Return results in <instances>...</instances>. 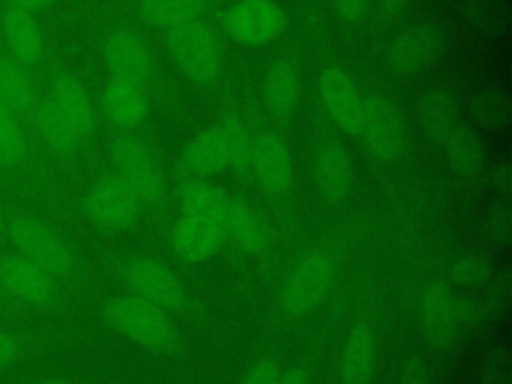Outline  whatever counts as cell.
<instances>
[{
	"label": "cell",
	"mask_w": 512,
	"mask_h": 384,
	"mask_svg": "<svg viewBox=\"0 0 512 384\" xmlns=\"http://www.w3.org/2000/svg\"><path fill=\"white\" fill-rule=\"evenodd\" d=\"M14 252L44 268L56 280L72 278L76 272V258L70 244L46 220L28 214L12 212L6 216V228Z\"/></svg>",
	"instance_id": "1"
},
{
	"label": "cell",
	"mask_w": 512,
	"mask_h": 384,
	"mask_svg": "<svg viewBox=\"0 0 512 384\" xmlns=\"http://www.w3.org/2000/svg\"><path fill=\"white\" fill-rule=\"evenodd\" d=\"M102 318L110 328L148 350L160 354H174L180 350V334L164 310L134 294L106 300L102 304Z\"/></svg>",
	"instance_id": "2"
},
{
	"label": "cell",
	"mask_w": 512,
	"mask_h": 384,
	"mask_svg": "<svg viewBox=\"0 0 512 384\" xmlns=\"http://www.w3.org/2000/svg\"><path fill=\"white\" fill-rule=\"evenodd\" d=\"M166 46L178 70L194 84H212L222 68L218 38L198 18L166 28Z\"/></svg>",
	"instance_id": "3"
},
{
	"label": "cell",
	"mask_w": 512,
	"mask_h": 384,
	"mask_svg": "<svg viewBox=\"0 0 512 384\" xmlns=\"http://www.w3.org/2000/svg\"><path fill=\"white\" fill-rule=\"evenodd\" d=\"M336 276V262L324 248L308 250L288 272L282 292L280 306L290 318H298L314 310L326 292L330 290Z\"/></svg>",
	"instance_id": "4"
},
{
	"label": "cell",
	"mask_w": 512,
	"mask_h": 384,
	"mask_svg": "<svg viewBox=\"0 0 512 384\" xmlns=\"http://www.w3.org/2000/svg\"><path fill=\"white\" fill-rule=\"evenodd\" d=\"M144 202L132 186L116 172L102 174L86 192L82 208L86 218L104 230H128L140 214Z\"/></svg>",
	"instance_id": "5"
},
{
	"label": "cell",
	"mask_w": 512,
	"mask_h": 384,
	"mask_svg": "<svg viewBox=\"0 0 512 384\" xmlns=\"http://www.w3.org/2000/svg\"><path fill=\"white\" fill-rule=\"evenodd\" d=\"M114 172L122 176L144 204H156L166 194V182L152 150L134 134H118L110 142Z\"/></svg>",
	"instance_id": "6"
},
{
	"label": "cell",
	"mask_w": 512,
	"mask_h": 384,
	"mask_svg": "<svg viewBox=\"0 0 512 384\" xmlns=\"http://www.w3.org/2000/svg\"><path fill=\"white\" fill-rule=\"evenodd\" d=\"M0 178L26 190H38L42 174L38 168L34 146L28 138L24 122L18 120L0 102Z\"/></svg>",
	"instance_id": "7"
},
{
	"label": "cell",
	"mask_w": 512,
	"mask_h": 384,
	"mask_svg": "<svg viewBox=\"0 0 512 384\" xmlns=\"http://www.w3.org/2000/svg\"><path fill=\"white\" fill-rule=\"evenodd\" d=\"M0 286L12 302L34 308H54L60 298L56 278L18 252L0 256Z\"/></svg>",
	"instance_id": "8"
},
{
	"label": "cell",
	"mask_w": 512,
	"mask_h": 384,
	"mask_svg": "<svg viewBox=\"0 0 512 384\" xmlns=\"http://www.w3.org/2000/svg\"><path fill=\"white\" fill-rule=\"evenodd\" d=\"M358 136H362L366 150L376 160L392 162L402 154L406 146L402 114L390 100L372 94L364 98Z\"/></svg>",
	"instance_id": "9"
},
{
	"label": "cell",
	"mask_w": 512,
	"mask_h": 384,
	"mask_svg": "<svg viewBox=\"0 0 512 384\" xmlns=\"http://www.w3.org/2000/svg\"><path fill=\"white\" fill-rule=\"evenodd\" d=\"M228 36L244 46H264L286 28V14L274 0H238L222 14Z\"/></svg>",
	"instance_id": "10"
},
{
	"label": "cell",
	"mask_w": 512,
	"mask_h": 384,
	"mask_svg": "<svg viewBox=\"0 0 512 384\" xmlns=\"http://www.w3.org/2000/svg\"><path fill=\"white\" fill-rule=\"evenodd\" d=\"M124 280L134 296L160 310L182 308L186 294L176 274L152 256H134L124 264Z\"/></svg>",
	"instance_id": "11"
},
{
	"label": "cell",
	"mask_w": 512,
	"mask_h": 384,
	"mask_svg": "<svg viewBox=\"0 0 512 384\" xmlns=\"http://www.w3.org/2000/svg\"><path fill=\"white\" fill-rule=\"evenodd\" d=\"M318 98L324 112L342 132L358 136L364 96L344 68L332 64L318 74Z\"/></svg>",
	"instance_id": "12"
},
{
	"label": "cell",
	"mask_w": 512,
	"mask_h": 384,
	"mask_svg": "<svg viewBox=\"0 0 512 384\" xmlns=\"http://www.w3.org/2000/svg\"><path fill=\"white\" fill-rule=\"evenodd\" d=\"M444 50V36L432 24H416L402 30L388 46V66L402 76L416 74L438 60Z\"/></svg>",
	"instance_id": "13"
},
{
	"label": "cell",
	"mask_w": 512,
	"mask_h": 384,
	"mask_svg": "<svg viewBox=\"0 0 512 384\" xmlns=\"http://www.w3.org/2000/svg\"><path fill=\"white\" fill-rule=\"evenodd\" d=\"M104 62L110 76L144 86L152 78L154 62L148 44L130 28L112 30L104 40Z\"/></svg>",
	"instance_id": "14"
},
{
	"label": "cell",
	"mask_w": 512,
	"mask_h": 384,
	"mask_svg": "<svg viewBox=\"0 0 512 384\" xmlns=\"http://www.w3.org/2000/svg\"><path fill=\"white\" fill-rule=\"evenodd\" d=\"M252 174L270 196H282L292 186V156L284 138L272 130L254 136Z\"/></svg>",
	"instance_id": "15"
},
{
	"label": "cell",
	"mask_w": 512,
	"mask_h": 384,
	"mask_svg": "<svg viewBox=\"0 0 512 384\" xmlns=\"http://www.w3.org/2000/svg\"><path fill=\"white\" fill-rule=\"evenodd\" d=\"M46 98L68 122L80 142L92 136L96 124L94 104L84 84L72 72H56L50 80V92Z\"/></svg>",
	"instance_id": "16"
},
{
	"label": "cell",
	"mask_w": 512,
	"mask_h": 384,
	"mask_svg": "<svg viewBox=\"0 0 512 384\" xmlns=\"http://www.w3.org/2000/svg\"><path fill=\"white\" fill-rule=\"evenodd\" d=\"M224 240L226 232L222 222L190 214H180L170 234L172 250L180 260L190 264L212 258L222 248Z\"/></svg>",
	"instance_id": "17"
},
{
	"label": "cell",
	"mask_w": 512,
	"mask_h": 384,
	"mask_svg": "<svg viewBox=\"0 0 512 384\" xmlns=\"http://www.w3.org/2000/svg\"><path fill=\"white\" fill-rule=\"evenodd\" d=\"M314 180L320 196L336 204L352 188L354 164L348 150L336 138H322L314 152Z\"/></svg>",
	"instance_id": "18"
},
{
	"label": "cell",
	"mask_w": 512,
	"mask_h": 384,
	"mask_svg": "<svg viewBox=\"0 0 512 384\" xmlns=\"http://www.w3.org/2000/svg\"><path fill=\"white\" fill-rule=\"evenodd\" d=\"M0 36L6 44V54L22 66H32L42 58L44 34L32 12L4 6L0 20Z\"/></svg>",
	"instance_id": "19"
},
{
	"label": "cell",
	"mask_w": 512,
	"mask_h": 384,
	"mask_svg": "<svg viewBox=\"0 0 512 384\" xmlns=\"http://www.w3.org/2000/svg\"><path fill=\"white\" fill-rule=\"evenodd\" d=\"M422 324L428 342L436 350H448L458 332L454 318V298L444 282H432L422 296Z\"/></svg>",
	"instance_id": "20"
},
{
	"label": "cell",
	"mask_w": 512,
	"mask_h": 384,
	"mask_svg": "<svg viewBox=\"0 0 512 384\" xmlns=\"http://www.w3.org/2000/svg\"><path fill=\"white\" fill-rule=\"evenodd\" d=\"M102 110L106 118L118 128H134L144 122L148 114V98L144 86L110 76L102 90Z\"/></svg>",
	"instance_id": "21"
},
{
	"label": "cell",
	"mask_w": 512,
	"mask_h": 384,
	"mask_svg": "<svg viewBox=\"0 0 512 384\" xmlns=\"http://www.w3.org/2000/svg\"><path fill=\"white\" fill-rule=\"evenodd\" d=\"M224 232L246 254H262L270 240L266 220L242 196H230L224 216Z\"/></svg>",
	"instance_id": "22"
},
{
	"label": "cell",
	"mask_w": 512,
	"mask_h": 384,
	"mask_svg": "<svg viewBox=\"0 0 512 384\" xmlns=\"http://www.w3.org/2000/svg\"><path fill=\"white\" fill-rule=\"evenodd\" d=\"M300 94V72L290 56L278 58L266 70L262 82V98L274 118L286 120L296 108Z\"/></svg>",
	"instance_id": "23"
},
{
	"label": "cell",
	"mask_w": 512,
	"mask_h": 384,
	"mask_svg": "<svg viewBox=\"0 0 512 384\" xmlns=\"http://www.w3.org/2000/svg\"><path fill=\"white\" fill-rule=\"evenodd\" d=\"M38 100L40 96L28 68L8 54H0V102L18 120L30 124Z\"/></svg>",
	"instance_id": "24"
},
{
	"label": "cell",
	"mask_w": 512,
	"mask_h": 384,
	"mask_svg": "<svg viewBox=\"0 0 512 384\" xmlns=\"http://www.w3.org/2000/svg\"><path fill=\"white\" fill-rule=\"evenodd\" d=\"M420 124L430 140L442 144L458 126V100L452 90L432 86L422 92L416 104Z\"/></svg>",
	"instance_id": "25"
},
{
	"label": "cell",
	"mask_w": 512,
	"mask_h": 384,
	"mask_svg": "<svg viewBox=\"0 0 512 384\" xmlns=\"http://www.w3.org/2000/svg\"><path fill=\"white\" fill-rule=\"evenodd\" d=\"M30 126L52 154L60 158H70L76 154L80 140L48 98L38 100L30 118Z\"/></svg>",
	"instance_id": "26"
},
{
	"label": "cell",
	"mask_w": 512,
	"mask_h": 384,
	"mask_svg": "<svg viewBox=\"0 0 512 384\" xmlns=\"http://www.w3.org/2000/svg\"><path fill=\"white\" fill-rule=\"evenodd\" d=\"M184 168L194 176H214L228 166L226 146L218 126L198 132L182 152Z\"/></svg>",
	"instance_id": "27"
},
{
	"label": "cell",
	"mask_w": 512,
	"mask_h": 384,
	"mask_svg": "<svg viewBox=\"0 0 512 384\" xmlns=\"http://www.w3.org/2000/svg\"><path fill=\"white\" fill-rule=\"evenodd\" d=\"M180 214L202 216L224 224L230 196L206 178H190L178 190Z\"/></svg>",
	"instance_id": "28"
},
{
	"label": "cell",
	"mask_w": 512,
	"mask_h": 384,
	"mask_svg": "<svg viewBox=\"0 0 512 384\" xmlns=\"http://www.w3.org/2000/svg\"><path fill=\"white\" fill-rule=\"evenodd\" d=\"M374 332L370 324H356L346 340L340 364L342 384H366L374 366Z\"/></svg>",
	"instance_id": "29"
},
{
	"label": "cell",
	"mask_w": 512,
	"mask_h": 384,
	"mask_svg": "<svg viewBox=\"0 0 512 384\" xmlns=\"http://www.w3.org/2000/svg\"><path fill=\"white\" fill-rule=\"evenodd\" d=\"M442 146H444L448 164L456 174L464 178H472L474 174L480 172L486 152H484V142L476 130H472L470 126L458 124L442 142Z\"/></svg>",
	"instance_id": "30"
},
{
	"label": "cell",
	"mask_w": 512,
	"mask_h": 384,
	"mask_svg": "<svg viewBox=\"0 0 512 384\" xmlns=\"http://www.w3.org/2000/svg\"><path fill=\"white\" fill-rule=\"evenodd\" d=\"M464 20L478 34L504 36L510 30V0H466Z\"/></svg>",
	"instance_id": "31"
},
{
	"label": "cell",
	"mask_w": 512,
	"mask_h": 384,
	"mask_svg": "<svg viewBox=\"0 0 512 384\" xmlns=\"http://www.w3.org/2000/svg\"><path fill=\"white\" fill-rule=\"evenodd\" d=\"M220 134L226 146L228 166H232L238 174L248 176L252 172V148L254 136L250 134L244 120L236 114H226L220 124Z\"/></svg>",
	"instance_id": "32"
},
{
	"label": "cell",
	"mask_w": 512,
	"mask_h": 384,
	"mask_svg": "<svg viewBox=\"0 0 512 384\" xmlns=\"http://www.w3.org/2000/svg\"><path fill=\"white\" fill-rule=\"evenodd\" d=\"M206 8V0H140L142 20L152 26L170 28L198 18Z\"/></svg>",
	"instance_id": "33"
},
{
	"label": "cell",
	"mask_w": 512,
	"mask_h": 384,
	"mask_svg": "<svg viewBox=\"0 0 512 384\" xmlns=\"http://www.w3.org/2000/svg\"><path fill=\"white\" fill-rule=\"evenodd\" d=\"M470 114L488 130H504L512 122V100L506 90L484 88L472 96Z\"/></svg>",
	"instance_id": "34"
},
{
	"label": "cell",
	"mask_w": 512,
	"mask_h": 384,
	"mask_svg": "<svg viewBox=\"0 0 512 384\" xmlns=\"http://www.w3.org/2000/svg\"><path fill=\"white\" fill-rule=\"evenodd\" d=\"M510 302H512V270L506 266L492 276L486 288V294L482 300L484 318L488 320L504 318L510 310Z\"/></svg>",
	"instance_id": "35"
},
{
	"label": "cell",
	"mask_w": 512,
	"mask_h": 384,
	"mask_svg": "<svg viewBox=\"0 0 512 384\" xmlns=\"http://www.w3.org/2000/svg\"><path fill=\"white\" fill-rule=\"evenodd\" d=\"M490 272H492L490 260L478 252L460 254L458 258H454L450 266V274L454 282H458L460 286H480L488 280Z\"/></svg>",
	"instance_id": "36"
},
{
	"label": "cell",
	"mask_w": 512,
	"mask_h": 384,
	"mask_svg": "<svg viewBox=\"0 0 512 384\" xmlns=\"http://www.w3.org/2000/svg\"><path fill=\"white\" fill-rule=\"evenodd\" d=\"M478 384H512V356L508 346H494L484 354Z\"/></svg>",
	"instance_id": "37"
},
{
	"label": "cell",
	"mask_w": 512,
	"mask_h": 384,
	"mask_svg": "<svg viewBox=\"0 0 512 384\" xmlns=\"http://www.w3.org/2000/svg\"><path fill=\"white\" fill-rule=\"evenodd\" d=\"M486 230L494 244L506 246L512 240V200L498 198L486 218Z\"/></svg>",
	"instance_id": "38"
},
{
	"label": "cell",
	"mask_w": 512,
	"mask_h": 384,
	"mask_svg": "<svg viewBox=\"0 0 512 384\" xmlns=\"http://www.w3.org/2000/svg\"><path fill=\"white\" fill-rule=\"evenodd\" d=\"M32 348V336L14 332V330H0V370L12 366Z\"/></svg>",
	"instance_id": "39"
},
{
	"label": "cell",
	"mask_w": 512,
	"mask_h": 384,
	"mask_svg": "<svg viewBox=\"0 0 512 384\" xmlns=\"http://www.w3.org/2000/svg\"><path fill=\"white\" fill-rule=\"evenodd\" d=\"M454 318L458 326L470 328L476 326L480 322V318H484V310H482V302L474 296H460L454 300Z\"/></svg>",
	"instance_id": "40"
},
{
	"label": "cell",
	"mask_w": 512,
	"mask_h": 384,
	"mask_svg": "<svg viewBox=\"0 0 512 384\" xmlns=\"http://www.w3.org/2000/svg\"><path fill=\"white\" fill-rule=\"evenodd\" d=\"M278 378H280V370H278L276 358L264 356L248 370L242 384H278Z\"/></svg>",
	"instance_id": "41"
},
{
	"label": "cell",
	"mask_w": 512,
	"mask_h": 384,
	"mask_svg": "<svg viewBox=\"0 0 512 384\" xmlns=\"http://www.w3.org/2000/svg\"><path fill=\"white\" fill-rule=\"evenodd\" d=\"M490 184L500 198L512 196V164L510 160H500L490 170Z\"/></svg>",
	"instance_id": "42"
},
{
	"label": "cell",
	"mask_w": 512,
	"mask_h": 384,
	"mask_svg": "<svg viewBox=\"0 0 512 384\" xmlns=\"http://www.w3.org/2000/svg\"><path fill=\"white\" fill-rule=\"evenodd\" d=\"M400 384H430L428 382V372L420 356L410 354L402 362V372H400Z\"/></svg>",
	"instance_id": "43"
},
{
	"label": "cell",
	"mask_w": 512,
	"mask_h": 384,
	"mask_svg": "<svg viewBox=\"0 0 512 384\" xmlns=\"http://www.w3.org/2000/svg\"><path fill=\"white\" fill-rule=\"evenodd\" d=\"M366 4H368L366 0H334L338 14L346 22H358L366 12Z\"/></svg>",
	"instance_id": "44"
},
{
	"label": "cell",
	"mask_w": 512,
	"mask_h": 384,
	"mask_svg": "<svg viewBox=\"0 0 512 384\" xmlns=\"http://www.w3.org/2000/svg\"><path fill=\"white\" fill-rule=\"evenodd\" d=\"M278 384H308V376L302 368H290L284 374H280Z\"/></svg>",
	"instance_id": "45"
},
{
	"label": "cell",
	"mask_w": 512,
	"mask_h": 384,
	"mask_svg": "<svg viewBox=\"0 0 512 384\" xmlns=\"http://www.w3.org/2000/svg\"><path fill=\"white\" fill-rule=\"evenodd\" d=\"M54 0H6L8 6H14V8H22V10H28V12H36V10H42L46 8L48 4H52Z\"/></svg>",
	"instance_id": "46"
},
{
	"label": "cell",
	"mask_w": 512,
	"mask_h": 384,
	"mask_svg": "<svg viewBox=\"0 0 512 384\" xmlns=\"http://www.w3.org/2000/svg\"><path fill=\"white\" fill-rule=\"evenodd\" d=\"M378 2V8L384 16H396L398 12L404 10V6L408 4V0H376Z\"/></svg>",
	"instance_id": "47"
},
{
	"label": "cell",
	"mask_w": 512,
	"mask_h": 384,
	"mask_svg": "<svg viewBox=\"0 0 512 384\" xmlns=\"http://www.w3.org/2000/svg\"><path fill=\"white\" fill-rule=\"evenodd\" d=\"M36 384H74V382L64 380V378H44V380H40Z\"/></svg>",
	"instance_id": "48"
},
{
	"label": "cell",
	"mask_w": 512,
	"mask_h": 384,
	"mask_svg": "<svg viewBox=\"0 0 512 384\" xmlns=\"http://www.w3.org/2000/svg\"><path fill=\"white\" fill-rule=\"evenodd\" d=\"M4 228H6V214H4L2 208H0V238H2V234H4Z\"/></svg>",
	"instance_id": "49"
},
{
	"label": "cell",
	"mask_w": 512,
	"mask_h": 384,
	"mask_svg": "<svg viewBox=\"0 0 512 384\" xmlns=\"http://www.w3.org/2000/svg\"><path fill=\"white\" fill-rule=\"evenodd\" d=\"M6 300H8V302H12V300L6 296V292L2 290V286H0V306H4V302H6ZM12 304H14V302H12Z\"/></svg>",
	"instance_id": "50"
},
{
	"label": "cell",
	"mask_w": 512,
	"mask_h": 384,
	"mask_svg": "<svg viewBox=\"0 0 512 384\" xmlns=\"http://www.w3.org/2000/svg\"><path fill=\"white\" fill-rule=\"evenodd\" d=\"M0 20H2V8H0Z\"/></svg>",
	"instance_id": "51"
}]
</instances>
